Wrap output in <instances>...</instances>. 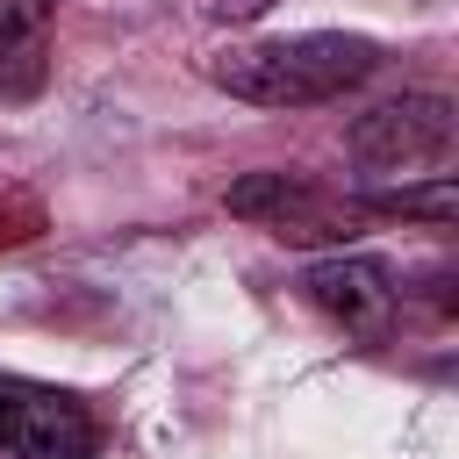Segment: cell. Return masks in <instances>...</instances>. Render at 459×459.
Wrapping results in <instances>:
<instances>
[{"mask_svg":"<svg viewBox=\"0 0 459 459\" xmlns=\"http://www.w3.org/2000/svg\"><path fill=\"white\" fill-rule=\"evenodd\" d=\"M373 65H380L373 36L301 29V36H258V43L215 50L208 79L230 100H251V108H323V100L351 93L359 79H373Z\"/></svg>","mask_w":459,"mask_h":459,"instance_id":"6da1fadb","label":"cell"},{"mask_svg":"<svg viewBox=\"0 0 459 459\" xmlns=\"http://www.w3.org/2000/svg\"><path fill=\"white\" fill-rule=\"evenodd\" d=\"M0 452L7 459H100V423L72 387L0 373Z\"/></svg>","mask_w":459,"mask_h":459,"instance_id":"7a4b0ae2","label":"cell"},{"mask_svg":"<svg viewBox=\"0 0 459 459\" xmlns=\"http://www.w3.org/2000/svg\"><path fill=\"white\" fill-rule=\"evenodd\" d=\"M452 136H459V108L445 93H402V100L366 108L344 129V151L366 172H416V165H445Z\"/></svg>","mask_w":459,"mask_h":459,"instance_id":"3957f363","label":"cell"},{"mask_svg":"<svg viewBox=\"0 0 459 459\" xmlns=\"http://www.w3.org/2000/svg\"><path fill=\"white\" fill-rule=\"evenodd\" d=\"M301 294H308L316 316H330L351 337H380L394 323V273L373 251H330V258H316L301 273Z\"/></svg>","mask_w":459,"mask_h":459,"instance_id":"277c9868","label":"cell"},{"mask_svg":"<svg viewBox=\"0 0 459 459\" xmlns=\"http://www.w3.org/2000/svg\"><path fill=\"white\" fill-rule=\"evenodd\" d=\"M366 215H416V222H430V230H452V215H459V186H452V172H430L423 186L373 194Z\"/></svg>","mask_w":459,"mask_h":459,"instance_id":"5b68a950","label":"cell"},{"mask_svg":"<svg viewBox=\"0 0 459 459\" xmlns=\"http://www.w3.org/2000/svg\"><path fill=\"white\" fill-rule=\"evenodd\" d=\"M294 186H301V172H244V179H230L222 201H230V215H244V222H273Z\"/></svg>","mask_w":459,"mask_h":459,"instance_id":"8992f818","label":"cell"},{"mask_svg":"<svg viewBox=\"0 0 459 459\" xmlns=\"http://www.w3.org/2000/svg\"><path fill=\"white\" fill-rule=\"evenodd\" d=\"M50 29V0H0V65L7 57H36Z\"/></svg>","mask_w":459,"mask_h":459,"instance_id":"52a82bcc","label":"cell"},{"mask_svg":"<svg viewBox=\"0 0 459 459\" xmlns=\"http://www.w3.org/2000/svg\"><path fill=\"white\" fill-rule=\"evenodd\" d=\"M258 7H265V0H208L215 22H244V14H258Z\"/></svg>","mask_w":459,"mask_h":459,"instance_id":"ba28073f","label":"cell"}]
</instances>
